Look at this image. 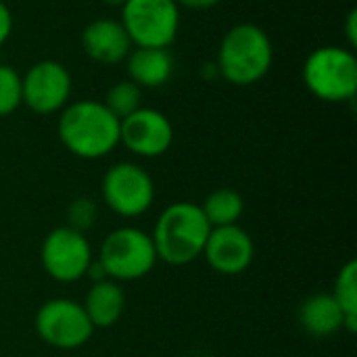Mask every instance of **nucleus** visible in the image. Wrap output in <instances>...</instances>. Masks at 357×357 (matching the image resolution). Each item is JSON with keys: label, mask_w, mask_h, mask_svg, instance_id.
I'll use <instances>...</instances> for the list:
<instances>
[{"label": "nucleus", "mask_w": 357, "mask_h": 357, "mask_svg": "<svg viewBox=\"0 0 357 357\" xmlns=\"http://www.w3.org/2000/svg\"><path fill=\"white\" fill-rule=\"evenodd\" d=\"M61 144L79 159H102L119 144V119L102 100L69 102L56 123Z\"/></svg>", "instance_id": "f257e3e1"}, {"label": "nucleus", "mask_w": 357, "mask_h": 357, "mask_svg": "<svg viewBox=\"0 0 357 357\" xmlns=\"http://www.w3.org/2000/svg\"><path fill=\"white\" fill-rule=\"evenodd\" d=\"M274 63V46L264 27L257 23L232 25L218 48L215 67L220 77L232 86H253L261 82Z\"/></svg>", "instance_id": "f03ea898"}, {"label": "nucleus", "mask_w": 357, "mask_h": 357, "mask_svg": "<svg viewBox=\"0 0 357 357\" xmlns=\"http://www.w3.org/2000/svg\"><path fill=\"white\" fill-rule=\"evenodd\" d=\"M211 232L201 205L178 201L167 205L153 228V245L157 259L167 266H188L203 255L207 236Z\"/></svg>", "instance_id": "7ed1b4c3"}, {"label": "nucleus", "mask_w": 357, "mask_h": 357, "mask_svg": "<svg viewBox=\"0 0 357 357\" xmlns=\"http://www.w3.org/2000/svg\"><path fill=\"white\" fill-rule=\"evenodd\" d=\"M305 88L324 102H347L357 92V59L347 46H320L303 63Z\"/></svg>", "instance_id": "20e7f679"}, {"label": "nucleus", "mask_w": 357, "mask_h": 357, "mask_svg": "<svg viewBox=\"0 0 357 357\" xmlns=\"http://www.w3.org/2000/svg\"><path fill=\"white\" fill-rule=\"evenodd\" d=\"M96 261L102 266L107 278L115 282H132L151 274L159 259L149 232L123 226L107 234Z\"/></svg>", "instance_id": "39448f33"}, {"label": "nucleus", "mask_w": 357, "mask_h": 357, "mask_svg": "<svg viewBox=\"0 0 357 357\" xmlns=\"http://www.w3.org/2000/svg\"><path fill=\"white\" fill-rule=\"evenodd\" d=\"M119 21L134 46L169 48L180 29V6L176 0H126Z\"/></svg>", "instance_id": "423d86ee"}, {"label": "nucleus", "mask_w": 357, "mask_h": 357, "mask_svg": "<svg viewBox=\"0 0 357 357\" xmlns=\"http://www.w3.org/2000/svg\"><path fill=\"white\" fill-rule=\"evenodd\" d=\"M102 201L119 218H140L155 203V182L151 174L132 161H119L107 169L100 182Z\"/></svg>", "instance_id": "0eeeda50"}, {"label": "nucleus", "mask_w": 357, "mask_h": 357, "mask_svg": "<svg viewBox=\"0 0 357 357\" xmlns=\"http://www.w3.org/2000/svg\"><path fill=\"white\" fill-rule=\"evenodd\" d=\"M33 328L46 345L61 351L84 347L96 331L84 305L65 297L46 301L36 312Z\"/></svg>", "instance_id": "6e6552de"}, {"label": "nucleus", "mask_w": 357, "mask_h": 357, "mask_svg": "<svg viewBox=\"0 0 357 357\" xmlns=\"http://www.w3.org/2000/svg\"><path fill=\"white\" fill-rule=\"evenodd\" d=\"M92 259V247L86 234L73 230L71 226H59L50 230L40 247V261L44 272L63 284L84 278Z\"/></svg>", "instance_id": "1a4fd4ad"}, {"label": "nucleus", "mask_w": 357, "mask_h": 357, "mask_svg": "<svg viewBox=\"0 0 357 357\" xmlns=\"http://www.w3.org/2000/svg\"><path fill=\"white\" fill-rule=\"evenodd\" d=\"M71 88L69 69L54 59L33 63L21 77L23 105L38 115L61 113L69 105Z\"/></svg>", "instance_id": "9d476101"}, {"label": "nucleus", "mask_w": 357, "mask_h": 357, "mask_svg": "<svg viewBox=\"0 0 357 357\" xmlns=\"http://www.w3.org/2000/svg\"><path fill=\"white\" fill-rule=\"evenodd\" d=\"M119 144L136 157H161L174 144V126L165 113L140 107L119 121Z\"/></svg>", "instance_id": "9b49d317"}, {"label": "nucleus", "mask_w": 357, "mask_h": 357, "mask_svg": "<svg viewBox=\"0 0 357 357\" xmlns=\"http://www.w3.org/2000/svg\"><path fill=\"white\" fill-rule=\"evenodd\" d=\"M201 257L207 259L213 272L222 276H236L253 264L255 243L251 234L238 224L211 228Z\"/></svg>", "instance_id": "f8f14e48"}, {"label": "nucleus", "mask_w": 357, "mask_h": 357, "mask_svg": "<svg viewBox=\"0 0 357 357\" xmlns=\"http://www.w3.org/2000/svg\"><path fill=\"white\" fill-rule=\"evenodd\" d=\"M82 48L88 59L98 65H119L134 48L119 19H94L82 29Z\"/></svg>", "instance_id": "ddd939ff"}, {"label": "nucleus", "mask_w": 357, "mask_h": 357, "mask_svg": "<svg viewBox=\"0 0 357 357\" xmlns=\"http://www.w3.org/2000/svg\"><path fill=\"white\" fill-rule=\"evenodd\" d=\"M128 79L144 88H161L174 73V56L169 48L134 46L126 59Z\"/></svg>", "instance_id": "4468645a"}, {"label": "nucleus", "mask_w": 357, "mask_h": 357, "mask_svg": "<svg viewBox=\"0 0 357 357\" xmlns=\"http://www.w3.org/2000/svg\"><path fill=\"white\" fill-rule=\"evenodd\" d=\"M297 320L310 337L326 339L343 331L345 314L331 293H314L299 305Z\"/></svg>", "instance_id": "2eb2a0df"}, {"label": "nucleus", "mask_w": 357, "mask_h": 357, "mask_svg": "<svg viewBox=\"0 0 357 357\" xmlns=\"http://www.w3.org/2000/svg\"><path fill=\"white\" fill-rule=\"evenodd\" d=\"M82 305L94 328H111L126 312V293L119 282L107 278L90 287Z\"/></svg>", "instance_id": "dca6fc26"}, {"label": "nucleus", "mask_w": 357, "mask_h": 357, "mask_svg": "<svg viewBox=\"0 0 357 357\" xmlns=\"http://www.w3.org/2000/svg\"><path fill=\"white\" fill-rule=\"evenodd\" d=\"M201 211L211 228L234 226L245 213V199L234 188H218L201 205Z\"/></svg>", "instance_id": "f3484780"}, {"label": "nucleus", "mask_w": 357, "mask_h": 357, "mask_svg": "<svg viewBox=\"0 0 357 357\" xmlns=\"http://www.w3.org/2000/svg\"><path fill=\"white\" fill-rule=\"evenodd\" d=\"M333 299L339 303V307L345 314L343 331L349 335L357 333V261L349 259L337 274L333 284Z\"/></svg>", "instance_id": "a211bd4d"}, {"label": "nucleus", "mask_w": 357, "mask_h": 357, "mask_svg": "<svg viewBox=\"0 0 357 357\" xmlns=\"http://www.w3.org/2000/svg\"><path fill=\"white\" fill-rule=\"evenodd\" d=\"M102 102L121 121L123 117L132 115L134 111L142 107V88L130 79H121L107 90V96Z\"/></svg>", "instance_id": "6ab92c4d"}, {"label": "nucleus", "mask_w": 357, "mask_h": 357, "mask_svg": "<svg viewBox=\"0 0 357 357\" xmlns=\"http://www.w3.org/2000/svg\"><path fill=\"white\" fill-rule=\"evenodd\" d=\"M23 105L21 75L10 65L0 63V117L13 115Z\"/></svg>", "instance_id": "aec40b11"}, {"label": "nucleus", "mask_w": 357, "mask_h": 357, "mask_svg": "<svg viewBox=\"0 0 357 357\" xmlns=\"http://www.w3.org/2000/svg\"><path fill=\"white\" fill-rule=\"evenodd\" d=\"M96 215H98V209H96L94 201L86 199V197H79L67 207V226H71L73 230L84 232V230L94 226Z\"/></svg>", "instance_id": "412c9836"}, {"label": "nucleus", "mask_w": 357, "mask_h": 357, "mask_svg": "<svg viewBox=\"0 0 357 357\" xmlns=\"http://www.w3.org/2000/svg\"><path fill=\"white\" fill-rule=\"evenodd\" d=\"M13 33V13L6 6L4 0H0V46L10 38Z\"/></svg>", "instance_id": "4be33fe9"}, {"label": "nucleus", "mask_w": 357, "mask_h": 357, "mask_svg": "<svg viewBox=\"0 0 357 357\" xmlns=\"http://www.w3.org/2000/svg\"><path fill=\"white\" fill-rule=\"evenodd\" d=\"M345 40H347V48L349 50H356L357 46V8H351L347 13V19H345Z\"/></svg>", "instance_id": "5701e85b"}, {"label": "nucleus", "mask_w": 357, "mask_h": 357, "mask_svg": "<svg viewBox=\"0 0 357 357\" xmlns=\"http://www.w3.org/2000/svg\"><path fill=\"white\" fill-rule=\"evenodd\" d=\"M220 2L222 0H176L178 6H184V8H190V10H207V8H213Z\"/></svg>", "instance_id": "b1692460"}, {"label": "nucleus", "mask_w": 357, "mask_h": 357, "mask_svg": "<svg viewBox=\"0 0 357 357\" xmlns=\"http://www.w3.org/2000/svg\"><path fill=\"white\" fill-rule=\"evenodd\" d=\"M100 2L107 4V6H115V8H121L126 4V0H100Z\"/></svg>", "instance_id": "393cba45"}]
</instances>
